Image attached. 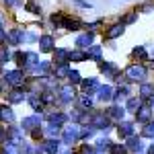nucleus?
<instances>
[{
	"label": "nucleus",
	"mask_w": 154,
	"mask_h": 154,
	"mask_svg": "<svg viewBox=\"0 0 154 154\" xmlns=\"http://www.w3.org/2000/svg\"><path fill=\"white\" fill-rule=\"evenodd\" d=\"M82 91L86 95H93L95 91H99V82H97V78H88V80H84L82 82Z\"/></svg>",
	"instance_id": "12"
},
{
	"label": "nucleus",
	"mask_w": 154,
	"mask_h": 154,
	"mask_svg": "<svg viewBox=\"0 0 154 154\" xmlns=\"http://www.w3.org/2000/svg\"><path fill=\"white\" fill-rule=\"evenodd\" d=\"M134 56H136V58H140V60H146V49H144L142 45H140V48H136V49H134Z\"/></svg>",
	"instance_id": "41"
},
{
	"label": "nucleus",
	"mask_w": 154,
	"mask_h": 154,
	"mask_svg": "<svg viewBox=\"0 0 154 154\" xmlns=\"http://www.w3.org/2000/svg\"><path fill=\"white\" fill-rule=\"evenodd\" d=\"M140 107H142V101L136 99V97H131L130 101H128V105H125V109H128V111H136V109H140Z\"/></svg>",
	"instance_id": "30"
},
{
	"label": "nucleus",
	"mask_w": 154,
	"mask_h": 154,
	"mask_svg": "<svg viewBox=\"0 0 154 154\" xmlns=\"http://www.w3.org/2000/svg\"><path fill=\"white\" fill-rule=\"evenodd\" d=\"M27 11H29V12H33V14H39V12H41V8L37 6L33 0H31V2H27Z\"/></svg>",
	"instance_id": "39"
},
{
	"label": "nucleus",
	"mask_w": 154,
	"mask_h": 154,
	"mask_svg": "<svg viewBox=\"0 0 154 154\" xmlns=\"http://www.w3.org/2000/svg\"><path fill=\"white\" fill-rule=\"evenodd\" d=\"M58 131H60V128H58V125H54V123H49L48 128H45V134H48L49 138H56V136H58Z\"/></svg>",
	"instance_id": "32"
},
{
	"label": "nucleus",
	"mask_w": 154,
	"mask_h": 154,
	"mask_svg": "<svg viewBox=\"0 0 154 154\" xmlns=\"http://www.w3.org/2000/svg\"><path fill=\"white\" fill-rule=\"evenodd\" d=\"M27 152L29 154H41L43 152V146L39 148V146H35V144H29V146H27Z\"/></svg>",
	"instance_id": "38"
},
{
	"label": "nucleus",
	"mask_w": 154,
	"mask_h": 154,
	"mask_svg": "<svg viewBox=\"0 0 154 154\" xmlns=\"http://www.w3.org/2000/svg\"><path fill=\"white\" fill-rule=\"evenodd\" d=\"M80 134H82V130H80L78 125H70V128L64 130L62 140H64V144H74L76 140H80Z\"/></svg>",
	"instance_id": "2"
},
{
	"label": "nucleus",
	"mask_w": 154,
	"mask_h": 154,
	"mask_svg": "<svg viewBox=\"0 0 154 154\" xmlns=\"http://www.w3.org/2000/svg\"><path fill=\"white\" fill-rule=\"evenodd\" d=\"M43 150H45L48 154H58L60 142H58V140H54V138H49V140H45V144H43Z\"/></svg>",
	"instance_id": "15"
},
{
	"label": "nucleus",
	"mask_w": 154,
	"mask_h": 154,
	"mask_svg": "<svg viewBox=\"0 0 154 154\" xmlns=\"http://www.w3.org/2000/svg\"><path fill=\"white\" fill-rule=\"evenodd\" d=\"M39 123H41V115L37 113V115H31V117H25L21 128L23 130H35V128H39Z\"/></svg>",
	"instance_id": "5"
},
{
	"label": "nucleus",
	"mask_w": 154,
	"mask_h": 154,
	"mask_svg": "<svg viewBox=\"0 0 154 154\" xmlns=\"http://www.w3.org/2000/svg\"><path fill=\"white\" fill-rule=\"evenodd\" d=\"M80 154H97V148L88 146V144H84L82 148H80Z\"/></svg>",
	"instance_id": "42"
},
{
	"label": "nucleus",
	"mask_w": 154,
	"mask_h": 154,
	"mask_svg": "<svg viewBox=\"0 0 154 154\" xmlns=\"http://www.w3.org/2000/svg\"><path fill=\"white\" fill-rule=\"evenodd\" d=\"M125 148H128V150H131V152H140V150L144 148V144H142V140H140V138H134V136H131V138H128Z\"/></svg>",
	"instance_id": "10"
},
{
	"label": "nucleus",
	"mask_w": 154,
	"mask_h": 154,
	"mask_svg": "<svg viewBox=\"0 0 154 154\" xmlns=\"http://www.w3.org/2000/svg\"><path fill=\"white\" fill-rule=\"evenodd\" d=\"M123 33V23L121 25H113V27H109V31H107V39H115Z\"/></svg>",
	"instance_id": "20"
},
{
	"label": "nucleus",
	"mask_w": 154,
	"mask_h": 154,
	"mask_svg": "<svg viewBox=\"0 0 154 154\" xmlns=\"http://www.w3.org/2000/svg\"><path fill=\"white\" fill-rule=\"evenodd\" d=\"M8 136H11L12 142L23 144V130H19V128H11V130H8Z\"/></svg>",
	"instance_id": "21"
},
{
	"label": "nucleus",
	"mask_w": 154,
	"mask_h": 154,
	"mask_svg": "<svg viewBox=\"0 0 154 154\" xmlns=\"http://www.w3.org/2000/svg\"><path fill=\"white\" fill-rule=\"evenodd\" d=\"M8 39H11V43H12V45H19L21 41H25V33L21 31V29H12V31H11V35H8Z\"/></svg>",
	"instance_id": "18"
},
{
	"label": "nucleus",
	"mask_w": 154,
	"mask_h": 154,
	"mask_svg": "<svg viewBox=\"0 0 154 154\" xmlns=\"http://www.w3.org/2000/svg\"><path fill=\"white\" fill-rule=\"evenodd\" d=\"M0 138H2V128H0Z\"/></svg>",
	"instance_id": "51"
},
{
	"label": "nucleus",
	"mask_w": 154,
	"mask_h": 154,
	"mask_svg": "<svg viewBox=\"0 0 154 154\" xmlns=\"http://www.w3.org/2000/svg\"><path fill=\"white\" fill-rule=\"evenodd\" d=\"M111 146H113V144L109 142V140H99V142H97V150H109Z\"/></svg>",
	"instance_id": "36"
},
{
	"label": "nucleus",
	"mask_w": 154,
	"mask_h": 154,
	"mask_svg": "<svg viewBox=\"0 0 154 154\" xmlns=\"http://www.w3.org/2000/svg\"><path fill=\"white\" fill-rule=\"evenodd\" d=\"M136 21V12H131V14H128L125 19H123V23H134Z\"/></svg>",
	"instance_id": "44"
},
{
	"label": "nucleus",
	"mask_w": 154,
	"mask_h": 154,
	"mask_svg": "<svg viewBox=\"0 0 154 154\" xmlns=\"http://www.w3.org/2000/svg\"><path fill=\"white\" fill-rule=\"evenodd\" d=\"M113 88L111 86H99V101H111L113 99Z\"/></svg>",
	"instance_id": "16"
},
{
	"label": "nucleus",
	"mask_w": 154,
	"mask_h": 154,
	"mask_svg": "<svg viewBox=\"0 0 154 154\" xmlns=\"http://www.w3.org/2000/svg\"><path fill=\"white\" fill-rule=\"evenodd\" d=\"M29 103H31V107H33V111H41V109H43V101H41L37 95H29Z\"/></svg>",
	"instance_id": "26"
},
{
	"label": "nucleus",
	"mask_w": 154,
	"mask_h": 154,
	"mask_svg": "<svg viewBox=\"0 0 154 154\" xmlns=\"http://www.w3.org/2000/svg\"><path fill=\"white\" fill-rule=\"evenodd\" d=\"M150 109H152V113H154V97H152V107H150Z\"/></svg>",
	"instance_id": "50"
},
{
	"label": "nucleus",
	"mask_w": 154,
	"mask_h": 154,
	"mask_svg": "<svg viewBox=\"0 0 154 154\" xmlns=\"http://www.w3.org/2000/svg\"><path fill=\"white\" fill-rule=\"evenodd\" d=\"M152 54H154V51H152Z\"/></svg>",
	"instance_id": "52"
},
{
	"label": "nucleus",
	"mask_w": 154,
	"mask_h": 154,
	"mask_svg": "<svg viewBox=\"0 0 154 154\" xmlns=\"http://www.w3.org/2000/svg\"><path fill=\"white\" fill-rule=\"evenodd\" d=\"M86 58L95 60V62H101V45H91V48H88V54H86Z\"/></svg>",
	"instance_id": "22"
},
{
	"label": "nucleus",
	"mask_w": 154,
	"mask_h": 154,
	"mask_svg": "<svg viewBox=\"0 0 154 154\" xmlns=\"http://www.w3.org/2000/svg\"><path fill=\"white\" fill-rule=\"evenodd\" d=\"M2 39H4V31L0 29V41H2Z\"/></svg>",
	"instance_id": "49"
},
{
	"label": "nucleus",
	"mask_w": 154,
	"mask_h": 154,
	"mask_svg": "<svg viewBox=\"0 0 154 154\" xmlns=\"http://www.w3.org/2000/svg\"><path fill=\"white\" fill-rule=\"evenodd\" d=\"M142 134L146 136V138H152V140H154V123H148V125L144 128Z\"/></svg>",
	"instance_id": "37"
},
{
	"label": "nucleus",
	"mask_w": 154,
	"mask_h": 154,
	"mask_svg": "<svg viewBox=\"0 0 154 154\" xmlns=\"http://www.w3.org/2000/svg\"><path fill=\"white\" fill-rule=\"evenodd\" d=\"M60 93H62V101H64V103H70L72 99H74V88H72V86H64Z\"/></svg>",
	"instance_id": "24"
},
{
	"label": "nucleus",
	"mask_w": 154,
	"mask_h": 154,
	"mask_svg": "<svg viewBox=\"0 0 154 154\" xmlns=\"http://www.w3.org/2000/svg\"><path fill=\"white\" fill-rule=\"evenodd\" d=\"M54 60H56L58 64H68V62H70V51L58 48L56 51H54Z\"/></svg>",
	"instance_id": "6"
},
{
	"label": "nucleus",
	"mask_w": 154,
	"mask_h": 154,
	"mask_svg": "<svg viewBox=\"0 0 154 154\" xmlns=\"http://www.w3.org/2000/svg\"><path fill=\"white\" fill-rule=\"evenodd\" d=\"M4 78H6V82L14 86V88H19V86H23L25 82V76H23V70H11L4 74Z\"/></svg>",
	"instance_id": "3"
},
{
	"label": "nucleus",
	"mask_w": 154,
	"mask_h": 154,
	"mask_svg": "<svg viewBox=\"0 0 154 154\" xmlns=\"http://www.w3.org/2000/svg\"><path fill=\"white\" fill-rule=\"evenodd\" d=\"M128 95H130V88L128 86H121V88H117V93H115V99H125Z\"/></svg>",
	"instance_id": "35"
},
{
	"label": "nucleus",
	"mask_w": 154,
	"mask_h": 154,
	"mask_svg": "<svg viewBox=\"0 0 154 154\" xmlns=\"http://www.w3.org/2000/svg\"><path fill=\"white\" fill-rule=\"evenodd\" d=\"M125 78L128 80H134V82L144 80L146 78V68H144L142 64H131V66L125 68Z\"/></svg>",
	"instance_id": "1"
},
{
	"label": "nucleus",
	"mask_w": 154,
	"mask_h": 154,
	"mask_svg": "<svg viewBox=\"0 0 154 154\" xmlns=\"http://www.w3.org/2000/svg\"><path fill=\"white\" fill-rule=\"evenodd\" d=\"M4 154H19V144L12 142V140H6L4 142Z\"/></svg>",
	"instance_id": "23"
},
{
	"label": "nucleus",
	"mask_w": 154,
	"mask_h": 154,
	"mask_svg": "<svg viewBox=\"0 0 154 154\" xmlns=\"http://www.w3.org/2000/svg\"><path fill=\"white\" fill-rule=\"evenodd\" d=\"M80 103H82V107H91V105H93V99H91V97H82Z\"/></svg>",
	"instance_id": "43"
},
{
	"label": "nucleus",
	"mask_w": 154,
	"mask_h": 154,
	"mask_svg": "<svg viewBox=\"0 0 154 154\" xmlns=\"http://www.w3.org/2000/svg\"><path fill=\"white\" fill-rule=\"evenodd\" d=\"M91 125L93 128H101V130H109V117L105 113H97L91 117Z\"/></svg>",
	"instance_id": "4"
},
{
	"label": "nucleus",
	"mask_w": 154,
	"mask_h": 154,
	"mask_svg": "<svg viewBox=\"0 0 154 154\" xmlns=\"http://www.w3.org/2000/svg\"><path fill=\"white\" fill-rule=\"evenodd\" d=\"M0 121H6V123H12L14 121V113H12L11 107L0 105Z\"/></svg>",
	"instance_id": "8"
},
{
	"label": "nucleus",
	"mask_w": 154,
	"mask_h": 154,
	"mask_svg": "<svg viewBox=\"0 0 154 154\" xmlns=\"http://www.w3.org/2000/svg\"><path fill=\"white\" fill-rule=\"evenodd\" d=\"M91 43H93V33H82V35L76 37L78 48H91Z\"/></svg>",
	"instance_id": "13"
},
{
	"label": "nucleus",
	"mask_w": 154,
	"mask_h": 154,
	"mask_svg": "<svg viewBox=\"0 0 154 154\" xmlns=\"http://www.w3.org/2000/svg\"><path fill=\"white\" fill-rule=\"evenodd\" d=\"M64 121H66V115H64V113H51V115H49V123H54V125H58V128Z\"/></svg>",
	"instance_id": "28"
},
{
	"label": "nucleus",
	"mask_w": 154,
	"mask_h": 154,
	"mask_svg": "<svg viewBox=\"0 0 154 154\" xmlns=\"http://www.w3.org/2000/svg\"><path fill=\"white\" fill-rule=\"evenodd\" d=\"M4 27V19H2V12H0V29Z\"/></svg>",
	"instance_id": "46"
},
{
	"label": "nucleus",
	"mask_w": 154,
	"mask_h": 154,
	"mask_svg": "<svg viewBox=\"0 0 154 154\" xmlns=\"http://www.w3.org/2000/svg\"><path fill=\"white\" fill-rule=\"evenodd\" d=\"M123 113H125V109H123V107H111V109L107 111V117H109V119H115V121H121V119H123Z\"/></svg>",
	"instance_id": "14"
},
{
	"label": "nucleus",
	"mask_w": 154,
	"mask_h": 154,
	"mask_svg": "<svg viewBox=\"0 0 154 154\" xmlns=\"http://www.w3.org/2000/svg\"><path fill=\"white\" fill-rule=\"evenodd\" d=\"M136 117H138V121H142V123H148L150 117H152V109L150 107H140L136 111Z\"/></svg>",
	"instance_id": "7"
},
{
	"label": "nucleus",
	"mask_w": 154,
	"mask_h": 154,
	"mask_svg": "<svg viewBox=\"0 0 154 154\" xmlns=\"http://www.w3.org/2000/svg\"><path fill=\"white\" fill-rule=\"evenodd\" d=\"M101 70L105 72V76H109V78H115L117 76V66L113 62H103L101 64Z\"/></svg>",
	"instance_id": "9"
},
{
	"label": "nucleus",
	"mask_w": 154,
	"mask_h": 154,
	"mask_svg": "<svg viewBox=\"0 0 154 154\" xmlns=\"http://www.w3.org/2000/svg\"><path fill=\"white\" fill-rule=\"evenodd\" d=\"M23 99H25V93L19 91V88H14L11 95H8V101H11V103H23Z\"/></svg>",
	"instance_id": "25"
},
{
	"label": "nucleus",
	"mask_w": 154,
	"mask_h": 154,
	"mask_svg": "<svg viewBox=\"0 0 154 154\" xmlns=\"http://www.w3.org/2000/svg\"><path fill=\"white\" fill-rule=\"evenodd\" d=\"M117 131H119V138H131V136H134V123L125 121V123L119 125Z\"/></svg>",
	"instance_id": "11"
},
{
	"label": "nucleus",
	"mask_w": 154,
	"mask_h": 154,
	"mask_svg": "<svg viewBox=\"0 0 154 154\" xmlns=\"http://www.w3.org/2000/svg\"><path fill=\"white\" fill-rule=\"evenodd\" d=\"M2 2H6L8 6H11V4H14V0H2Z\"/></svg>",
	"instance_id": "48"
},
{
	"label": "nucleus",
	"mask_w": 154,
	"mask_h": 154,
	"mask_svg": "<svg viewBox=\"0 0 154 154\" xmlns=\"http://www.w3.org/2000/svg\"><path fill=\"white\" fill-rule=\"evenodd\" d=\"M76 4H78V6H82V8H91V4H88V2H84V0H78Z\"/></svg>",
	"instance_id": "45"
},
{
	"label": "nucleus",
	"mask_w": 154,
	"mask_h": 154,
	"mask_svg": "<svg viewBox=\"0 0 154 154\" xmlns=\"http://www.w3.org/2000/svg\"><path fill=\"white\" fill-rule=\"evenodd\" d=\"M39 45H41V51H51V48H54V37L43 35L39 39Z\"/></svg>",
	"instance_id": "19"
},
{
	"label": "nucleus",
	"mask_w": 154,
	"mask_h": 154,
	"mask_svg": "<svg viewBox=\"0 0 154 154\" xmlns=\"http://www.w3.org/2000/svg\"><path fill=\"white\" fill-rule=\"evenodd\" d=\"M68 74H70V70H68L66 64H58L56 66V76L58 78H68Z\"/></svg>",
	"instance_id": "29"
},
{
	"label": "nucleus",
	"mask_w": 154,
	"mask_h": 154,
	"mask_svg": "<svg viewBox=\"0 0 154 154\" xmlns=\"http://www.w3.org/2000/svg\"><path fill=\"white\" fill-rule=\"evenodd\" d=\"M8 58H11L8 49H6V45H2V48H0V64H6V62H8Z\"/></svg>",
	"instance_id": "33"
},
{
	"label": "nucleus",
	"mask_w": 154,
	"mask_h": 154,
	"mask_svg": "<svg viewBox=\"0 0 154 154\" xmlns=\"http://www.w3.org/2000/svg\"><path fill=\"white\" fill-rule=\"evenodd\" d=\"M148 154H154V144L150 146V148H148Z\"/></svg>",
	"instance_id": "47"
},
{
	"label": "nucleus",
	"mask_w": 154,
	"mask_h": 154,
	"mask_svg": "<svg viewBox=\"0 0 154 154\" xmlns=\"http://www.w3.org/2000/svg\"><path fill=\"white\" fill-rule=\"evenodd\" d=\"M125 152H128V148L121 146V144H113L111 146V154H125Z\"/></svg>",
	"instance_id": "34"
},
{
	"label": "nucleus",
	"mask_w": 154,
	"mask_h": 154,
	"mask_svg": "<svg viewBox=\"0 0 154 154\" xmlns=\"http://www.w3.org/2000/svg\"><path fill=\"white\" fill-rule=\"evenodd\" d=\"M48 70H49L48 62H39L35 68H33V74H39V78H41V76H45V72H48Z\"/></svg>",
	"instance_id": "27"
},
{
	"label": "nucleus",
	"mask_w": 154,
	"mask_h": 154,
	"mask_svg": "<svg viewBox=\"0 0 154 154\" xmlns=\"http://www.w3.org/2000/svg\"><path fill=\"white\" fill-rule=\"evenodd\" d=\"M72 60L74 62H82V60H86V54L80 51V49H74V51H70V62Z\"/></svg>",
	"instance_id": "31"
},
{
	"label": "nucleus",
	"mask_w": 154,
	"mask_h": 154,
	"mask_svg": "<svg viewBox=\"0 0 154 154\" xmlns=\"http://www.w3.org/2000/svg\"><path fill=\"white\" fill-rule=\"evenodd\" d=\"M68 80H70L72 84H78V82H80V74H78V72H72V70H70V74H68Z\"/></svg>",
	"instance_id": "40"
},
{
	"label": "nucleus",
	"mask_w": 154,
	"mask_h": 154,
	"mask_svg": "<svg viewBox=\"0 0 154 154\" xmlns=\"http://www.w3.org/2000/svg\"><path fill=\"white\" fill-rule=\"evenodd\" d=\"M140 95H142V99H152L154 97V84L142 82V86H140Z\"/></svg>",
	"instance_id": "17"
}]
</instances>
